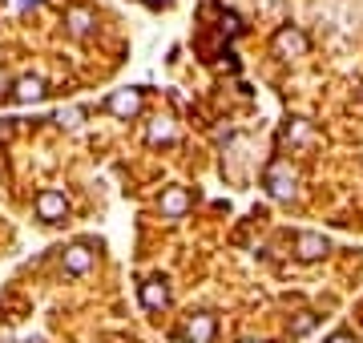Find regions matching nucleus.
<instances>
[{
    "instance_id": "f257e3e1",
    "label": "nucleus",
    "mask_w": 363,
    "mask_h": 343,
    "mask_svg": "<svg viewBox=\"0 0 363 343\" xmlns=\"http://www.w3.org/2000/svg\"><path fill=\"white\" fill-rule=\"evenodd\" d=\"M267 190H271L274 198H295V174L286 170L283 162H274L271 170H267Z\"/></svg>"
},
{
    "instance_id": "f03ea898",
    "label": "nucleus",
    "mask_w": 363,
    "mask_h": 343,
    "mask_svg": "<svg viewBox=\"0 0 363 343\" xmlns=\"http://www.w3.org/2000/svg\"><path fill=\"white\" fill-rule=\"evenodd\" d=\"M65 210H69V202H65V194H57V190H45L37 198L40 223H57V218H65Z\"/></svg>"
},
{
    "instance_id": "7ed1b4c3",
    "label": "nucleus",
    "mask_w": 363,
    "mask_h": 343,
    "mask_svg": "<svg viewBox=\"0 0 363 343\" xmlns=\"http://www.w3.org/2000/svg\"><path fill=\"white\" fill-rule=\"evenodd\" d=\"M274 49H279L283 57H303L307 53V37H303L298 28H283V33L274 37Z\"/></svg>"
},
{
    "instance_id": "20e7f679",
    "label": "nucleus",
    "mask_w": 363,
    "mask_h": 343,
    "mask_svg": "<svg viewBox=\"0 0 363 343\" xmlns=\"http://www.w3.org/2000/svg\"><path fill=\"white\" fill-rule=\"evenodd\" d=\"M109 109H113L117 118H133V113L142 109V93H138V89H121V93H113V97H109Z\"/></svg>"
},
{
    "instance_id": "39448f33",
    "label": "nucleus",
    "mask_w": 363,
    "mask_h": 343,
    "mask_svg": "<svg viewBox=\"0 0 363 343\" xmlns=\"http://www.w3.org/2000/svg\"><path fill=\"white\" fill-rule=\"evenodd\" d=\"M142 303L150 307V311L166 307V303H169V287L162 283V279H150V283H142Z\"/></svg>"
},
{
    "instance_id": "423d86ee",
    "label": "nucleus",
    "mask_w": 363,
    "mask_h": 343,
    "mask_svg": "<svg viewBox=\"0 0 363 343\" xmlns=\"http://www.w3.org/2000/svg\"><path fill=\"white\" fill-rule=\"evenodd\" d=\"M186 206H190V194H186V190H178V186L162 194V214H166V218H182V214H186Z\"/></svg>"
},
{
    "instance_id": "0eeeda50",
    "label": "nucleus",
    "mask_w": 363,
    "mask_h": 343,
    "mask_svg": "<svg viewBox=\"0 0 363 343\" xmlns=\"http://www.w3.org/2000/svg\"><path fill=\"white\" fill-rule=\"evenodd\" d=\"M45 97V81L40 77H21L16 81V101L21 106H33V101H40Z\"/></svg>"
},
{
    "instance_id": "6e6552de",
    "label": "nucleus",
    "mask_w": 363,
    "mask_h": 343,
    "mask_svg": "<svg viewBox=\"0 0 363 343\" xmlns=\"http://www.w3.org/2000/svg\"><path fill=\"white\" fill-rule=\"evenodd\" d=\"M89 266H93V254L85 251V247H69L65 251V271L69 275H85Z\"/></svg>"
},
{
    "instance_id": "1a4fd4ad",
    "label": "nucleus",
    "mask_w": 363,
    "mask_h": 343,
    "mask_svg": "<svg viewBox=\"0 0 363 343\" xmlns=\"http://www.w3.org/2000/svg\"><path fill=\"white\" fill-rule=\"evenodd\" d=\"M65 25L73 37H89V28H93V16L85 13V9H69L65 13Z\"/></svg>"
},
{
    "instance_id": "9d476101",
    "label": "nucleus",
    "mask_w": 363,
    "mask_h": 343,
    "mask_svg": "<svg viewBox=\"0 0 363 343\" xmlns=\"http://www.w3.org/2000/svg\"><path fill=\"white\" fill-rule=\"evenodd\" d=\"M186 335L194 343H210V335H214V319L210 315H194L190 319V327H186Z\"/></svg>"
},
{
    "instance_id": "9b49d317",
    "label": "nucleus",
    "mask_w": 363,
    "mask_h": 343,
    "mask_svg": "<svg viewBox=\"0 0 363 343\" xmlns=\"http://www.w3.org/2000/svg\"><path fill=\"white\" fill-rule=\"evenodd\" d=\"M323 251H327V238L323 235H303V238H298V254H303V259H319Z\"/></svg>"
},
{
    "instance_id": "f8f14e48",
    "label": "nucleus",
    "mask_w": 363,
    "mask_h": 343,
    "mask_svg": "<svg viewBox=\"0 0 363 343\" xmlns=\"http://www.w3.org/2000/svg\"><path fill=\"white\" fill-rule=\"evenodd\" d=\"M169 137H174V125L169 121H154L150 125V142H169Z\"/></svg>"
},
{
    "instance_id": "ddd939ff",
    "label": "nucleus",
    "mask_w": 363,
    "mask_h": 343,
    "mask_svg": "<svg viewBox=\"0 0 363 343\" xmlns=\"http://www.w3.org/2000/svg\"><path fill=\"white\" fill-rule=\"evenodd\" d=\"M61 121H65V125H77V121H81V109H65V113H61Z\"/></svg>"
},
{
    "instance_id": "4468645a",
    "label": "nucleus",
    "mask_w": 363,
    "mask_h": 343,
    "mask_svg": "<svg viewBox=\"0 0 363 343\" xmlns=\"http://www.w3.org/2000/svg\"><path fill=\"white\" fill-rule=\"evenodd\" d=\"M331 343H351V339H347V335H335V339H331Z\"/></svg>"
},
{
    "instance_id": "2eb2a0df",
    "label": "nucleus",
    "mask_w": 363,
    "mask_h": 343,
    "mask_svg": "<svg viewBox=\"0 0 363 343\" xmlns=\"http://www.w3.org/2000/svg\"><path fill=\"white\" fill-rule=\"evenodd\" d=\"M145 4H166V0H145Z\"/></svg>"
}]
</instances>
